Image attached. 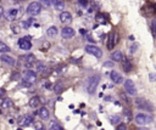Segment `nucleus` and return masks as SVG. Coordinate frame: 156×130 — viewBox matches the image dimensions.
I'll use <instances>...</instances> for the list:
<instances>
[{"mask_svg": "<svg viewBox=\"0 0 156 130\" xmlns=\"http://www.w3.org/2000/svg\"><path fill=\"white\" fill-rule=\"evenodd\" d=\"M35 81H37V75H35L34 70H32V69L23 70V78H22V85L23 86L30 87Z\"/></svg>", "mask_w": 156, "mask_h": 130, "instance_id": "1", "label": "nucleus"}, {"mask_svg": "<svg viewBox=\"0 0 156 130\" xmlns=\"http://www.w3.org/2000/svg\"><path fill=\"white\" fill-rule=\"evenodd\" d=\"M99 83H100V75L99 74H95V75H91L90 78H88V80H87V91H88V94H94Z\"/></svg>", "mask_w": 156, "mask_h": 130, "instance_id": "2", "label": "nucleus"}, {"mask_svg": "<svg viewBox=\"0 0 156 130\" xmlns=\"http://www.w3.org/2000/svg\"><path fill=\"white\" fill-rule=\"evenodd\" d=\"M135 106H136V108H139L141 111H147V112H152L155 109L152 103H150L146 98H143V97L135 98Z\"/></svg>", "mask_w": 156, "mask_h": 130, "instance_id": "3", "label": "nucleus"}, {"mask_svg": "<svg viewBox=\"0 0 156 130\" xmlns=\"http://www.w3.org/2000/svg\"><path fill=\"white\" fill-rule=\"evenodd\" d=\"M134 120H135V123L138 125H147L149 123L152 121V117L150 114H147V113H143L141 112V113H138L135 115Z\"/></svg>", "mask_w": 156, "mask_h": 130, "instance_id": "4", "label": "nucleus"}, {"mask_svg": "<svg viewBox=\"0 0 156 130\" xmlns=\"http://www.w3.org/2000/svg\"><path fill=\"white\" fill-rule=\"evenodd\" d=\"M40 11H41V5H40V2L39 1H34V2H30L29 5H28V7H27V13L29 15V16H38L39 13H40Z\"/></svg>", "mask_w": 156, "mask_h": 130, "instance_id": "5", "label": "nucleus"}, {"mask_svg": "<svg viewBox=\"0 0 156 130\" xmlns=\"http://www.w3.org/2000/svg\"><path fill=\"white\" fill-rule=\"evenodd\" d=\"M84 50H85L87 53L93 55V56H95V57H98V58H101V57H102V50H100V47H98V46H95V45H93V44L87 45V46L84 47Z\"/></svg>", "mask_w": 156, "mask_h": 130, "instance_id": "6", "label": "nucleus"}, {"mask_svg": "<svg viewBox=\"0 0 156 130\" xmlns=\"http://www.w3.org/2000/svg\"><path fill=\"white\" fill-rule=\"evenodd\" d=\"M124 90H126V92H127L128 95H130V96H135V95H136L135 85H134V83H133L130 79H127V80L124 81Z\"/></svg>", "mask_w": 156, "mask_h": 130, "instance_id": "7", "label": "nucleus"}, {"mask_svg": "<svg viewBox=\"0 0 156 130\" xmlns=\"http://www.w3.org/2000/svg\"><path fill=\"white\" fill-rule=\"evenodd\" d=\"M20 15V10L18 9H10L5 12V18L7 21H15Z\"/></svg>", "mask_w": 156, "mask_h": 130, "instance_id": "8", "label": "nucleus"}, {"mask_svg": "<svg viewBox=\"0 0 156 130\" xmlns=\"http://www.w3.org/2000/svg\"><path fill=\"white\" fill-rule=\"evenodd\" d=\"M74 29L73 28H71V27H63L62 28V30H61V35H62V38H65V39H71V38H73L74 36Z\"/></svg>", "mask_w": 156, "mask_h": 130, "instance_id": "9", "label": "nucleus"}, {"mask_svg": "<svg viewBox=\"0 0 156 130\" xmlns=\"http://www.w3.org/2000/svg\"><path fill=\"white\" fill-rule=\"evenodd\" d=\"M29 36H26V38H21L18 40V46L21 47V50H29L32 47V44L29 41Z\"/></svg>", "mask_w": 156, "mask_h": 130, "instance_id": "10", "label": "nucleus"}, {"mask_svg": "<svg viewBox=\"0 0 156 130\" xmlns=\"http://www.w3.org/2000/svg\"><path fill=\"white\" fill-rule=\"evenodd\" d=\"M24 66L26 67H28V68H32V67H34V64H35V56L33 55V53H28V55H26L24 56Z\"/></svg>", "mask_w": 156, "mask_h": 130, "instance_id": "11", "label": "nucleus"}, {"mask_svg": "<svg viewBox=\"0 0 156 130\" xmlns=\"http://www.w3.org/2000/svg\"><path fill=\"white\" fill-rule=\"evenodd\" d=\"M60 21L62 24H69L72 22V15L67 11H63L60 13Z\"/></svg>", "mask_w": 156, "mask_h": 130, "instance_id": "12", "label": "nucleus"}, {"mask_svg": "<svg viewBox=\"0 0 156 130\" xmlns=\"http://www.w3.org/2000/svg\"><path fill=\"white\" fill-rule=\"evenodd\" d=\"M18 123H20L21 126H28V125H30L33 123V115H29V114L23 115V117L20 118Z\"/></svg>", "mask_w": 156, "mask_h": 130, "instance_id": "13", "label": "nucleus"}, {"mask_svg": "<svg viewBox=\"0 0 156 130\" xmlns=\"http://www.w3.org/2000/svg\"><path fill=\"white\" fill-rule=\"evenodd\" d=\"M0 60H1V62L6 63V64H9V66H15V64H16V60H15L13 57L9 56L7 53H2L1 57H0Z\"/></svg>", "mask_w": 156, "mask_h": 130, "instance_id": "14", "label": "nucleus"}, {"mask_svg": "<svg viewBox=\"0 0 156 130\" xmlns=\"http://www.w3.org/2000/svg\"><path fill=\"white\" fill-rule=\"evenodd\" d=\"M132 61L128 58V57H123L122 60V69L126 72V73H129L132 70Z\"/></svg>", "mask_w": 156, "mask_h": 130, "instance_id": "15", "label": "nucleus"}, {"mask_svg": "<svg viewBox=\"0 0 156 130\" xmlns=\"http://www.w3.org/2000/svg\"><path fill=\"white\" fill-rule=\"evenodd\" d=\"M110 78H111V80H112L115 84H121V83L123 81L122 75H121L118 72H116V70H111V73H110Z\"/></svg>", "mask_w": 156, "mask_h": 130, "instance_id": "16", "label": "nucleus"}, {"mask_svg": "<svg viewBox=\"0 0 156 130\" xmlns=\"http://www.w3.org/2000/svg\"><path fill=\"white\" fill-rule=\"evenodd\" d=\"M123 53L119 51V50H116V51H113L112 53H111V60L113 61V62H122V60H123Z\"/></svg>", "mask_w": 156, "mask_h": 130, "instance_id": "17", "label": "nucleus"}, {"mask_svg": "<svg viewBox=\"0 0 156 130\" xmlns=\"http://www.w3.org/2000/svg\"><path fill=\"white\" fill-rule=\"evenodd\" d=\"M143 11H144L146 15L156 13V5H155V4H146V5L143 7Z\"/></svg>", "mask_w": 156, "mask_h": 130, "instance_id": "18", "label": "nucleus"}, {"mask_svg": "<svg viewBox=\"0 0 156 130\" xmlns=\"http://www.w3.org/2000/svg\"><path fill=\"white\" fill-rule=\"evenodd\" d=\"M0 106H1V108H4V109H10V108H12V107H13V102H12L10 98L5 97V98H2V100H1Z\"/></svg>", "mask_w": 156, "mask_h": 130, "instance_id": "19", "label": "nucleus"}, {"mask_svg": "<svg viewBox=\"0 0 156 130\" xmlns=\"http://www.w3.org/2000/svg\"><path fill=\"white\" fill-rule=\"evenodd\" d=\"M116 45V41H115V32L110 33L108 34V39H107V49L108 50H112Z\"/></svg>", "mask_w": 156, "mask_h": 130, "instance_id": "20", "label": "nucleus"}, {"mask_svg": "<svg viewBox=\"0 0 156 130\" xmlns=\"http://www.w3.org/2000/svg\"><path fill=\"white\" fill-rule=\"evenodd\" d=\"M28 104H29L32 108H37V107L40 104V97H39V96H33V97H30Z\"/></svg>", "mask_w": 156, "mask_h": 130, "instance_id": "21", "label": "nucleus"}, {"mask_svg": "<svg viewBox=\"0 0 156 130\" xmlns=\"http://www.w3.org/2000/svg\"><path fill=\"white\" fill-rule=\"evenodd\" d=\"M57 33H58V29H57L56 26H51V27H49L48 30H46V34H48V36H50V38H55V36L57 35Z\"/></svg>", "mask_w": 156, "mask_h": 130, "instance_id": "22", "label": "nucleus"}, {"mask_svg": "<svg viewBox=\"0 0 156 130\" xmlns=\"http://www.w3.org/2000/svg\"><path fill=\"white\" fill-rule=\"evenodd\" d=\"M38 114H39V117L41 118V119H48L49 118V111H48V108L46 107H41V108H39V111H38Z\"/></svg>", "mask_w": 156, "mask_h": 130, "instance_id": "23", "label": "nucleus"}, {"mask_svg": "<svg viewBox=\"0 0 156 130\" xmlns=\"http://www.w3.org/2000/svg\"><path fill=\"white\" fill-rule=\"evenodd\" d=\"M52 5L57 11H63L65 9V2L63 0H52Z\"/></svg>", "mask_w": 156, "mask_h": 130, "instance_id": "24", "label": "nucleus"}, {"mask_svg": "<svg viewBox=\"0 0 156 130\" xmlns=\"http://www.w3.org/2000/svg\"><path fill=\"white\" fill-rule=\"evenodd\" d=\"M122 114H123V117L126 118L127 121H130V120H132V117H133V115H132V111H130L128 107H124V108L122 109Z\"/></svg>", "mask_w": 156, "mask_h": 130, "instance_id": "25", "label": "nucleus"}, {"mask_svg": "<svg viewBox=\"0 0 156 130\" xmlns=\"http://www.w3.org/2000/svg\"><path fill=\"white\" fill-rule=\"evenodd\" d=\"M34 69H35V72L43 73V72H44V69H45V64H44L43 62H40V61H37V62H35V64H34Z\"/></svg>", "mask_w": 156, "mask_h": 130, "instance_id": "26", "label": "nucleus"}, {"mask_svg": "<svg viewBox=\"0 0 156 130\" xmlns=\"http://www.w3.org/2000/svg\"><path fill=\"white\" fill-rule=\"evenodd\" d=\"M110 121H111V124H113V125H118V124L121 123V115H118V114L111 115V117H110Z\"/></svg>", "mask_w": 156, "mask_h": 130, "instance_id": "27", "label": "nucleus"}, {"mask_svg": "<svg viewBox=\"0 0 156 130\" xmlns=\"http://www.w3.org/2000/svg\"><path fill=\"white\" fill-rule=\"evenodd\" d=\"M49 130H63V128H62L58 123H56V121H51V123H50V128H49Z\"/></svg>", "mask_w": 156, "mask_h": 130, "instance_id": "28", "label": "nucleus"}, {"mask_svg": "<svg viewBox=\"0 0 156 130\" xmlns=\"http://www.w3.org/2000/svg\"><path fill=\"white\" fill-rule=\"evenodd\" d=\"M11 30H12V33H15V34H20V33H21V27H20V24H18V23H12V24H11Z\"/></svg>", "mask_w": 156, "mask_h": 130, "instance_id": "29", "label": "nucleus"}, {"mask_svg": "<svg viewBox=\"0 0 156 130\" xmlns=\"http://www.w3.org/2000/svg\"><path fill=\"white\" fill-rule=\"evenodd\" d=\"M62 91H63V86H62L61 83H57V84L54 85V92H56L57 95H60Z\"/></svg>", "mask_w": 156, "mask_h": 130, "instance_id": "30", "label": "nucleus"}, {"mask_svg": "<svg viewBox=\"0 0 156 130\" xmlns=\"http://www.w3.org/2000/svg\"><path fill=\"white\" fill-rule=\"evenodd\" d=\"M0 52H2V53H7V52H10V47H9L6 44L1 43V41H0Z\"/></svg>", "mask_w": 156, "mask_h": 130, "instance_id": "31", "label": "nucleus"}, {"mask_svg": "<svg viewBox=\"0 0 156 130\" xmlns=\"http://www.w3.org/2000/svg\"><path fill=\"white\" fill-rule=\"evenodd\" d=\"M33 23H34V19H33V18H29V19H27V21H23V22H22V26H23L26 29H28Z\"/></svg>", "mask_w": 156, "mask_h": 130, "instance_id": "32", "label": "nucleus"}, {"mask_svg": "<svg viewBox=\"0 0 156 130\" xmlns=\"http://www.w3.org/2000/svg\"><path fill=\"white\" fill-rule=\"evenodd\" d=\"M79 1V5L82 6V7H84L85 10L89 7V5H90V1H88V0H78Z\"/></svg>", "mask_w": 156, "mask_h": 130, "instance_id": "33", "label": "nucleus"}, {"mask_svg": "<svg viewBox=\"0 0 156 130\" xmlns=\"http://www.w3.org/2000/svg\"><path fill=\"white\" fill-rule=\"evenodd\" d=\"M40 1V5H43L44 7H49L52 5V0H39Z\"/></svg>", "mask_w": 156, "mask_h": 130, "instance_id": "34", "label": "nucleus"}, {"mask_svg": "<svg viewBox=\"0 0 156 130\" xmlns=\"http://www.w3.org/2000/svg\"><path fill=\"white\" fill-rule=\"evenodd\" d=\"M138 47H139V44H138V43H133V45H132L130 49H129V52H130V53H135L136 50H138Z\"/></svg>", "mask_w": 156, "mask_h": 130, "instance_id": "35", "label": "nucleus"}, {"mask_svg": "<svg viewBox=\"0 0 156 130\" xmlns=\"http://www.w3.org/2000/svg\"><path fill=\"white\" fill-rule=\"evenodd\" d=\"M20 73H17V72H13L12 74H11V80H18L20 79Z\"/></svg>", "mask_w": 156, "mask_h": 130, "instance_id": "36", "label": "nucleus"}, {"mask_svg": "<svg viewBox=\"0 0 156 130\" xmlns=\"http://www.w3.org/2000/svg\"><path fill=\"white\" fill-rule=\"evenodd\" d=\"M102 66H104V67H111V68H112V67L115 66V62H113V61H107V62H104Z\"/></svg>", "mask_w": 156, "mask_h": 130, "instance_id": "37", "label": "nucleus"}, {"mask_svg": "<svg viewBox=\"0 0 156 130\" xmlns=\"http://www.w3.org/2000/svg\"><path fill=\"white\" fill-rule=\"evenodd\" d=\"M116 130H127V125L124 124V123H119L118 125H117V128H116Z\"/></svg>", "mask_w": 156, "mask_h": 130, "instance_id": "38", "label": "nucleus"}, {"mask_svg": "<svg viewBox=\"0 0 156 130\" xmlns=\"http://www.w3.org/2000/svg\"><path fill=\"white\" fill-rule=\"evenodd\" d=\"M34 126H35V130H43V129H44L40 121H35V123H34Z\"/></svg>", "mask_w": 156, "mask_h": 130, "instance_id": "39", "label": "nucleus"}, {"mask_svg": "<svg viewBox=\"0 0 156 130\" xmlns=\"http://www.w3.org/2000/svg\"><path fill=\"white\" fill-rule=\"evenodd\" d=\"M149 78H150L151 81H156V74H155V73H150Z\"/></svg>", "mask_w": 156, "mask_h": 130, "instance_id": "40", "label": "nucleus"}, {"mask_svg": "<svg viewBox=\"0 0 156 130\" xmlns=\"http://www.w3.org/2000/svg\"><path fill=\"white\" fill-rule=\"evenodd\" d=\"M5 94H6V91H5V89H2V87H0V98H2V97H5Z\"/></svg>", "mask_w": 156, "mask_h": 130, "instance_id": "41", "label": "nucleus"}, {"mask_svg": "<svg viewBox=\"0 0 156 130\" xmlns=\"http://www.w3.org/2000/svg\"><path fill=\"white\" fill-rule=\"evenodd\" d=\"M95 19H96L98 22H101V19H102V15H101V13H98L96 17H95Z\"/></svg>", "mask_w": 156, "mask_h": 130, "instance_id": "42", "label": "nucleus"}, {"mask_svg": "<svg viewBox=\"0 0 156 130\" xmlns=\"http://www.w3.org/2000/svg\"><path fill=\"white\" fill-rule=\"evenodd\" d=\"M119 96H121V98H122V100H123V101H124V102H127V103H128V102H129V101H128V98H127V97H126V95H124V94H121V95H119Z\"/></svg>", "mask_w": 156, "mask_h": 130, "instance_id": "43", "label": "nucleus"}, {"mask_svg": "<svg viewBox=\"0 0 156 130\" xmlns=\"http://www.w3.org/2000/svg\"><path fill=\"white\" fill-rule=\"evenodd\" d=\"M79 33H80L82 35H87V30H85L84 28H82V29H79Z\"/></svg>", "mask_w": 156, "mask_h": 130, "instance_id": "44", "label": "nucleus"}, {"mask_svg": "<svg viewBox=\"0 0 156 130\" xmlns=\"http://www.w3.org/2000/svg\"><path fill=\"white\" fill-rule=\"evenodd\" d=\"M44 86H45L46 89H50V87H51V84H50V83L48 81V83H45V84H43V87H44Z\"/></svg>", "mask_w": 156, "mask_h": 130, "instance_id": "45", "label": "nucleus"}, {"mask_svg": "<svg viewBox=\"0 0 156 130\" xmlns=\"http://www.w3.org/2000/svg\"><path fill=\"white\" fill-rule=\"evenodd\" d=\"M87 39H88V41H93V43H94V39H93L90 35H87Z\"/></svg>", "mask_w": 156, "mask_h": 130, "instance_id": "46", "label": "nucleus"}, {"mask_svg": "<svg viewBox=\"0 0 156 130\" xmlns=\"http://www.w3.org/2000/svg\"><path fill=\"white\" fill-rule=\"evenodd\" d=\"M4 15V9H2V6H0V17Z\"/></svg>", "mask_w": 156, "mask_h": 130, "instance_id": "47", "label": "nucleus"}, {"mask_svg": "<svg viewBox=\"0 0 156 130\" xmlns=\"http://www.w3.org/2000/svg\"><path fill=\"white\" fill-rule=\"evenodd\" d=\"M151 26L156 28V19H154V21H152V23H151Z\"/></svg>", "mask_w": 156, "mask_h": 130, "instance_id": "48", "label": "nucleus"}, {"mask_svg": "<svg viewBox=\"0 0 156 130\" xmlns=\"http://www.w3.org/2000/svg\"><path fill=\"white\" fill-rule=\"evenodd\" d=\"M129 40H132V41H133V40H134V36H133V35H129Z\"/></svg>", "mask_w": 156, "mask_h": 130, "instance_id": "49", "label": "nucleus"}, {"mask_svg": "<svg viewBox=\"0 0 156 130\" xmlns=\"http://www.w3.org/2000/svg\"><path fill=\"white\" fill-rule=\"evenodd\" d=\"M15 1H17V0H15Z\"/></svg>", "mask_w": 156, "mask_h": 130, "instance_id": "50", "label": "nucleus"}]
</instances>
